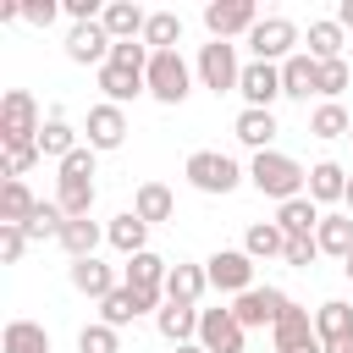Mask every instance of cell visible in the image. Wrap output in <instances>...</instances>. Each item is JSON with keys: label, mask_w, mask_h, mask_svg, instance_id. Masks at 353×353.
Here are the masks:
<instances>
[{"label": "cell", "mask_w": 353, "mask_h": 353, "mask_svg": "<svg viewBox=\"0 0 353 353\" xmlns=\"http://www.w3.org/2000/svg\"><path fill=\"white\" fill-rule=\"evenodd\" d=\"M248 182H254L265 199L287 204V199H303V188H309V171H303L298 160H287V154L265 149V154H254V165H248Z\"/></svg>", "instance_id": "cell-1"}, {"label": "cell", "mask_w": 353, "mask_h": 353, "mask_svg": "<svg viewBox=\"0 0 353 353\" xmlns=\"http://www.w3.org/2000/svg\"><path fill=\"white\" fill-rule=\"evenodd\" d=\"M66 221H83L94 210V149H72L61 160V193H55Z\"/></svg>", "instance_id": "cell-2"}, {"label": "cell", "mask_w": 353, "mask_h": 353, "mask_svg": "<svg viewBox=\"0 0 353 353\" xmlns=\"http://www.w3.org/2000/svg\"><path fill=\"white\" fill-rule=\"evenodd\" d=\"M0 143H39V105L28 88H11L0 99Z\"/></svg>", "instance_id": "cell-3"}, {"label": "cell", "mask_w": 353, "mask_h": 353, "mask_svg": "<svg viewBox=\"0 0 353 353\" xmlns=\"http://www.w3.org/2000/svg\"><path fill=\"white\" fill-rule=\"evenodd\" d=\"M188 182H193L199 193H232V188L243 182V171H237V160H232V154L199 149V154H188Z\"/></svg>", "instance_id": "cell-4"}, {"label": "cell", "mask_w": 353, "mask_h": 353, "mask_svg": "<svg viewBox=\"0 0 353 353\" xmlns=\"http://www.w3.org/2000/svg\"><path fill=\"white\" fill-rule=\"evenodd\" d=\"M270 331H276V353H325V342H320L309 309H298V303H287Z\"/></svg>", "instance_id": "cell-5"}, {"label": "cell", "mask_w": 353, "mask_h": 353, "mask_svg": "<svg viewBox=\"0 0 353 353\" xmlns=\"http://www.w3.org/2000/svg\"><path fill=\"white\" fill-rule=\"evenodd\" d=\"M298 44V28L287 22V17H259V28L248 33V50H254V61H287V55H298L292 50Z\"/></svg>", "instance_id": "cell-6"}, {"label": "cell", "mask_w": 353, "mask_h": 353, "mask_svg": "<svg viewBox=\"0 0 353 353\" xmlns=\"http://www.w3.org/2000/svg\"><path fill=\"white\" fill-rule=\"evenodd\" d=\"M149 94H154L160 105H182V99H188V61H182L176 50H160V55L149 61Z\"/></svg>", "instance_id": "cell-7"}, {"label": "cell", "mask_w": 353, "mask_h": 353, "mask_svg": "<svg viewBox=\"0 0 353 353\" xmlns=\"http://www.w3.org/2000/svg\"><path fill=\"white\" fill-rule=\"evenodd\" d=\"M204 276H210L215 292H248L254 287V259L243 248H221V254L204 259Z\"/></svg>", "instance_id": "cell-8"}, {"label": "cell", "mask_w": 353, "mask_h": 353, "mask_svg": "<svg viewBox=\"0 0 353 353\" xmlns=\"http://www.w3.org/2000/svg\"><path fill=\"white\" fill-rule=\"evenodd\" d=\"M204 28H210L215 39L254 33V28H259V6H254V0H210V6H204Z\"/></svg>", "instance_id": "cell-9"}, {"label": "cell", "mask_w": 353, "mask_h": 353, "mask_svg": "<svg viewBox=\"0 0 353 353\" xmlns=\"http://www.w3.org/2000/svg\"><path fill=\"white\" fill-rule=\"evenodd\" d=\"M199 77H204V88H215V94H232V88H237V77H243V66H237V50H232L226 39L204 44V50H199Z\"/></svg>", "instance_id": "cell-10"}, {"label": "cell", "mask_w": 353, "mask_h": 353, "mask_svg": "<svg viewBox=\"0 0 353 353\" xmlns=\"http://www.w3.org/2000/svg\"><path fill=\"white\" fill-rule=\"evenodd\" d=\"M287 303H292V298H287V292H276V287H248V292H237L232 314H237V325L248 331V325H276Z\"/></svg>", "instance_id": "cell-11"}, {"label": "cell", "mask_w": 353, "mask_h": 353, "mask_svg": "<svg viewBox=\"0 0 353 353\" xmlns=\"http://www.w3.org/2000/svg\"><path fill=\"white\" fill-rule=\"evenodd\" d=\"M199 347L204 353H243V325L232 309H199Z\"/></svg>", "instance_id": "cell-12"}, {"label": "cell", "mask_w": 353, "mask_h": 353, "mask_svg": "<svg viewBox=\"0 0 353 353\" xmlns=\"http://www.w3.org/2000/svg\"><path fill=\"white\" fill-rule=\"evenodd\" d=\"M110 50H116V39L105 33V22H72V33H66V55H72L77 66H105Z\"/></svg>", "instance_id": "cell-13"}, {"label": "cell", "mask_w": 353, "mask_h": 353, "mask_svg": "<svg viewBox=\"0 0 353 353\" xmlns=\"http://www.w3.org/2000/svg\"><path fill=\"white\" fill-rule=\"evenodd\" d=\"M237 94L248 99V110H270V99L281 94V66H270V61H248L243 77H237Z\"/></svg>", "instance_id": "cell-14"}, {"label": "cell", "mask_w": 353, "mask_h": 353, "mask_svg": "<svg viewBox=\"0 0 353 353\" xmlns=\"http://www.w3.org/2000/svg\"><path fill=\"white\" fill-rule=\"evenodd\" d=\"M281 94H287V99H309V94H320V61H314L309 50H298V55L281 61Z\"/></svg>", "instance_id": "cell-15"}, {"label": "cell", "mask_w": 353, "mask_h": 353, "mask_svg": "<svg viewBox=\"0 0 353 353\" xmlns=\"http://www.w3.org/2000/svg\"><path fill=\"white\" fill-rule=\"evenodd\" d=\"M121 138H127L121 105H94L88 110V149H121Z\"/></svg>", "instance_id": "cell-16"}, {"label": "cell", "mask_w": 353, "mask_h": 353, "mask_svg": "<svg viewBox=\"0 0 353 353\" xmlns=\"http://www.w3.org/2000/svg\"><path fill=\"white\" fill-rule=\"evenodd\" d=\"M154 325H160V336H165L171 347H182V342H199V309H193V303H160Z\"/></svg>", "instance_id": "cell-17"}, {"label": "cell", "mask_w": 353, "mask_h": 353, "mask_svg": "<svg viewBox=\"0 0 353 353\" xmlns=\"http://www.w3.org/2000/svg\"><path fill=\"white\" fill-rule=\"evenodd\" d=\"M320 221H325V215H320V204H314L309 193H303V199H287V204L276 210V226H281L287 237H314Z\"/></svg>", "instance_id": "cell-18"}, {"label": "cell", "mask_w": 353, "mask_h": 353, "mask_svg": "<svg viewBox=\"0 0 353 353\" xmlns=\"http://www.w3.org/2000/svg\"><path fill=\"white\" fill-rule=\"evenodd\" d=\"M99 22H105V33H110L116 44H127V39H143V28H149V17H143L132 0H110Z\"/></svg>", "instance_id": "cell-19"}, {"label": "cell", "mask_w": 353, "mask_h": 353, "mask_svg": "<svg viewBox=\"0 0 353 353\" xmlns=\"http://www.w3.org/2000/svg\"><path fill=\"white\" fill-rule=\"evenodd\" d=\"M99 88H105V105H127V99L149 94V77L127 72V66H99Z\"/></svg>", "instance_id": "cell-20"}, {"label": "cell", "mask_w": 353, "mask_h": 353, "mask_svg": "<svg viewBox=\"0 0 353 353\" xmlns=\"http://www.w3.org/2000/svg\"><path fill=\"white\" fill-rule=\"evenodd\" d=\"M72 287L83 292V298H110L116 292V270L110 265H99V259H72Z\"/></svg>", "instance_id": "cell-21"}, {"label": "cell", "mask_w": 353, "mask_h": 353, "mask_svg": "<svg viewBox=\"0 0 353 353\" xmlns=\"http://www.w3.org/2000/svg\"><path fill=\"white\" fill-rule=\"evenodd\" d=\"M204 287H210V276H204V265H171V276H165V303H199L204 298Z\"/></svg>", "instance_id": "cell-22"}, {"label": "cell", "mask_w": 353, "mask_h": 353, "mask_svg": "<svg viewBox=\"0 0 353 353\" xmlns=\"http://www.w3.org/2000/svg\"><path fill=\"white\" fill-rule=\"evenodd\" d=\"M309 199H314V204H336V199H347V171H342L336 160L309 165Z\"/></svg>", "instance_id": "cell-23"}, {"label": "cell", "mask_w": 353, "mask_h": 353, "mask_svg": "<svg viewBox=\"0 0 353 353\" xmlns=\"http://www.w3.org/2000/svg\"><path fill=\"white\" fill-rule=\"evenodd\" d=\"M105 237H110V248H121V254L132 259V254H143V243H149V221L132 215V210H121V215L105 226Z\"/></svg>", "instance_id": "cell-24"}, {"label": "cell", "mask_w": 353, "mask_h": 353, "mask_svg": "<svg viewBox=\"0 0 353 353\" xmlns=\"http://www.w3.org/2000/svg\"><path fill=\"white\" fill-rule=\"evenodd\" d=\"M165 276H171V265L149 248L127 259V287H138V292H165Z\"/></svg>", "instance_id": "cell-25"}, {"label": "cell", "mask_w": 353, "mask_h": 353, "mask_svg": "<svg viewBox=\"0 0 353 353\" xmlns=\"http://www.w3.org/2000/svg\"><path fill=\"white\" fill-rule=\"evenodd\" d=\"M232 132H237V143H248L254 154H265V149H270V138H276L281 127H276V116H270V110H243Z\"/></svg>", "instance_id": "cell-26"}, {"label": "cell", "mask_w": 353, "mask_h": 353, "mask_svg": "<svg viewBox=\"0 0 353 353\" xmlns=\"http://www.w3.org/2000/svg\"><path fill=\"white\" fill-rule=\"evenodd\" d=\"M33 210H39V199L28 193V182H11V176H6V188H0V221H6V226H28Z\"/></svg>", "instance_id": "cell-27"}, {"label": "cell", "mask_w": 353, "mask_h": 353, "mask_svg": "<svg viewBox=\"0 0 353 353\" xmlns=\"http://www.w3.org/2000/svg\"><path fill=\"white\" fill-rule=\"evenodd\" d=\"M171 210H176V199H171L165 182H143L138 199H132V215H143L149 226H154V221H171Z\"/></svg>", "instance_id": "cell-28"}, {"label": "cell", "mask_w": 353, "mask_h": 353, "mask_svg": "<svg viewBox=\"0 0 353 353\" xmlns=\"http://www.w3.org/2000/svg\"><path fill=\"white\" fill-rule=\"evenodd\" d=\"M314 243H320V254L347 259V254H353V215H325L320 232H314Z\"/></svg>", "instance_id": "cell-29"}, {"label": "cell", "mask_w": 353, "mask_h": 353, "mask_svg": "<svg viewBox=\"0 0 353 353\" xmlns=\"http://www.w3.org/2000/svg\"><path fill=\"white\" fill-rule=\"evenodd\" d=\"M0 342H6V353H50V331L39 320H11Z\"/></svg>", "instance_id": "cell-30"}, {"label": "cell", "mask_w": 353, "mask_h": 353, "mask_svg": "<svg viewBox=\"0 0 353 353\" xmlns=\"http://www.w3.org/2000/svg\"><path fill=\"white\" fill-rule=\"evenodd\" d=\"M99 237H105V232H99V226H94L88 215H83V221H66V226H61V248H66L72 259H94Z\"/></svg>", "instance_id": "cell-31"}, {"label": "cell", "mask_w": 353, "mask_h": 353, "mask_svg": "<svg viewBox=\"0 0 353 353\" xmlns=\"http://www.w3.org/2000/svg\"><path fill=\"white\" fill-rule=\"evenodd\" d=\"M287 248V232L276 226V221H259V226H248V237H243V254L248 259H276Z\"/></svg>", "instance_id": "cell-32"}, {"label": "cell", "mask_w": 353, "mask_h": 353, "mask_svg": "<svg viewBox=\"0 0 353 353\" xmlns=\"http://www.w3.org/2000/svg\"><path fill=\"white\" fill-rule=\"evenodd\" d=\"M314 331H320V342H342V336H353V303H320V314H314Z\"/></svg>", "instance_id": "cell-33"}, {"label": "cell", "mask_w": 353, "mask_h": 353, "mask_svg": "<svg viewBox=\"0 0 353 353\" xmlns=\"http://www.w3.org/2000/svg\"><path fill=\"white\" fill-rule=\"evenodd\" d=\"M176 39H182V17L176 11H149V28H143V44L160 55V50H176Z\"/></svg>", "instance_id": "cell-34"}, {"label": "cell", "mask_w": 353, "mask_h": 353, "mask_svg": "<svg viewBox=\"0 0 353 353\" xmlns=\"http://www.w3.org/2000/svg\"><path fill=\"white\" fill-rule=\"evenodd\" d=\"M309 55L314 61H342V22H309Z\"/></svg>", "instance_id": "cell-35"}, {"label": "cell", "mask_w": 353, "mask_h": 353, "mask_svg": "<svg viewBox=\"0 0 353 353\" xmlns=\"http://www.w3.org/2000/svg\"><path fill=\"white\" fill-rule=\"evenodd\" d=\"M309 132H314V138H347V132H353V121H347V110H342L336 99H325V105L309 116Z\"/></svg>", "instance_id": "cell-36"}, {"label": "cell", "mask_w": 353, "mask_h": 353, "mask_svg": "<svg viewBox=\"0 0 353 353\" xmlns=\"http://www.w3.org/2000/svg\"><path fill=\"white\" fill-rule=\"evenodd\" d=\"M61 226H66L61 204H44V199H39V210H33V221H28L22 232H28V243H44V237H55V243H61Z\"/></svg>", "instance_id": "cell-37"}, {"label": "cell", "mask_w": 353, "mask_h": 353, "mask_svg": "<svg viewBox=\"0 0 353 353\" xmlns=\"http://www.w3.org/2000/svg\"><path fill=\"white\" fill-rule=\"evenodd\" d=\"M77 143H72V127L61 121V116H50L44 127H39V154H55V160H66Z\"/></svg>", "instance_id": "cell-38"}, {"label": "cell", "mask_w": 353, "mask_h": 353, "mask_svg": "<svg viewBox=\"0 0 353 353\" xmlns=\"http://www.w3.org/2000/svg\"><path fill=\"white\" fill-rule=\"evenodd\" d=\"M149 61H154V50H149L143 39H127V44H116V50H110V61H105V66H127V72H143V77H149Z\"/></svg>", "instance_id": "cell-39"}, {"label": "cell", "mask_w": 353, "mask_h": 353, "mask_svg": "<svg viewBox=\"0 0 353 353\" xmlns=\"http://www.w3.org/2000/svg\"><path fill=\"white\" fill-rule=\"evenodd\" d=\"M77 353H116V325H83L77 331Z\"/></svg>", "instance_id": "cell-40"}, {"label": "cell", "mask_w": 353, "mask_h": 353, "mask_svg": "<svg viewBox=\"0 0 353 353\" xmlns=\"http://www.w3.org/2000/svg\"><path fill=\"white\" fill-rule=\"evenodd\" d=\"M39 160V143H6V176L22 182V171Z\"/></svg>", "instance_id": "cell-41"}, {"label": "cell", "mask_w": 353, "mask_h": 353, "mask_svg": "<svg viewBox=\"0 0 353 353\" xmlns=\"http://www.w3.org/2000/svg\"><path fill=\"white\" fill-rule=\"evenodd\" d=\"M314 254H320V243H314V237H287V248H281V259H287L292 270H309V265H314Z\"/></svg>", "instance_id": "cell-42"}, {"label": "cell", "mask_w": 353, "mask_h": 353, "mask_svg": "<svg viewBox=\"0 0 353 353\" xmlns=\"http://www.w3.org/2000/svg\"><path fill=\"white\" fill-rule=\"evenodd\" d=\"M342 88H347V61H320V94L336 99Z\"/></svg>", "instance_id": "cell-43"}, {"label": "cell", "mask_w": 353, "mask_h": 353, "mask_svg": "<svg viewBox=\"0 0 353 353\" xmlns=\"http://www.w3.org/2000/svg\"><path fill=\"white\" fill-rule=\"evenodd\" d=\"M22 248H28V232L0 221V259H6V265H17V259H22Z\"/></svg>", "instance_id": "cell-44"}, {"label": "cell", "mask_w": 353, "mask_h": 353, "mask_svg": "<svg viewBox=\"0 0 353 353\" xmlns=\"http://www.w3.org/2000/svg\"><path fill=\"white\" fill-rule=\"evenodd\" d=\"M55 11H61L55 0H28V6H22V22H33V28H50V22H55Z\"/></svg>", "instance_id": "cell-45"}, {"label": "cell", "mask_w": 353, "mask_h": 353, "mask_svg": "<svg viewBox=\"0 0 353 353\" xmlns=\"http://www.w3.org/2000/svg\"><path fill=\"white\" fill-rule=\"evenodd\" d=\"M336 22H342V28H353V0H342V6H336Z\"/></svg>", "instance_id": "cell-46"}, {"label": "cell", "mask_w": 353, "mask_h": 353, "mask_svg": "<svg viewBox=\"0 0 353 353\" xmlns=\"http://www.w3.org/2000/svg\"><path fill=\"white\" fill-rule=\"evenodd\" d=\"M325 353H353V336H342V342H325Z\"/></svg>", "instance_id": "cell-47"}, {"label": "cell", "mask_w": 353, "mask_h": 353, "mask_svg": "<svg viewBox=\"0 0 353 353\" xmlns=\"http://www.w3.org/2000/svg\"><path fill=\"white\" fill-rule=\"evenodd\" d=\"M176 353H204V347H199V342H182V347H176Z\"/></svg>", "instance_id": "cell-48"}, {"label": "cell", "mask_w": 353, "mask_h": 353, "mask_svg": "<svg viewBox=\"0 0 353 353\" xmlns=\"http://www.w3.org/2000/svg\"><path fill=\"white\" fill-rule=\"evenodd\" d=\"M342 204H347V215H353V176H347V199H342Z\"/></svg>", "instance_id": "cell-49"}, {"label": "cell", "mask_w": 353, "mask_h": 353, "mask_svg": "<svg viewBox=\"0 0 353 353\" xmlns=\"http://www.w3.org/2000/svg\"><path fill=\"white\" fill-rule=\"evenodd\" d=\"M342 270H347V281H353V254H347V259H342Z\"/></svg>", "instance_id": "cell-50"}, {"label": "cell", "mask_w": 353, "mask_h": 353, "mask_svg": "<svg viewBox=\"0 0 353 353\" xmlns=\"http://www.w3.org/2000/svg\"><path fill=\"white\" fill-rule=\"evenodd\" d=\"M347 138H353V132H347Z\"/></svg>", "instance_id": "cell-51"}]
</instances>
